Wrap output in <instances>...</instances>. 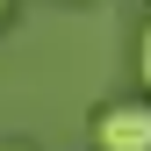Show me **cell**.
<instances>
[{
  "label": "cell",
  "instance_id": "obj_1",
  "mask_svg": "<svg viewBox=\"0 0 151 151\" xmlns=\"http://www.w3.org/2000/svg\"><path fill=\"white\" fill-rule=\"evenodd\" d=\"M93 151H151V101L93 108Z\"/></svg>",
  "mask_w": 151,
  "mask_h": 151
},
{
  "label": "cell",
  "instance_id": "obj_3",
  "mask_svg": "<svg viewBox=\"0 0 151 151\" xmlns=\"http://www.w3.org/2000/svg\"><path fill=\"white\" fill-rule=\"evenodd\" d=\"M7 7H14V0H0V14H7Z\"/></svg>",
  "mask_w": 151,
  "mask_h": 151
},
{
  "label": "cell",
  "instance_id": "obj_4",
  "mask_svg": "<svg viewBox=\"0 0 151 151\" xmlns=\"http://www.w3.org/2000/svg\"><path fill=\"white\" fill-rule=\"evenodd\" d=\"M7 151H22V144H7Z\"/></svg>",
  "mask_w": 151,
  "mask_h": 151
},
{
  "label": "cell",
  "instance_id": "obj_2",
  "mask_svg": "<svg viewBox=\"0 0 151 151\" xmlns=\"http://www.w3.org/2000/svg\"><path fill=\"white\" fill-rule=\"evenodd\" d=\"M137 79H144V93H151V14H144V29H137Z\"/></svg>",
  "mask_w": 151,
  "mask_h": 151
}]
</instances>
